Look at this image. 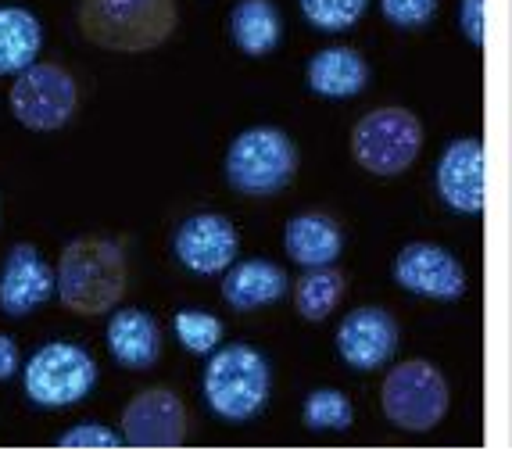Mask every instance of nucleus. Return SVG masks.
I'll return each mask as SVG.
<instances>
[{"label": "nucleus", "mask_w": 512, "mask_h": 462, "mask_svg": "<svg viewBox=\"0 0 512 462\" xmlns=\"http://www.w3.org/2000/svg\"><path fill=\"white\" fill-rule=\"evenodd\" d=\"M61 305L76 316H104L126 294V255L115 240L79 237L61 251L58 262Z\"/></svg>", "instance_id": "nucleus-1"}, {"label": "nucleus", "mask_w": 512, "mask_h": 462, "mask_svg": "<svg viewBox=\"0 0 512 462\" xmlns=\"http://www.w3.org/2000/svg\"><path fill=\"white\" fill-rule=\"evenodd\" d=\"M176 29V0H79V33L115 54L162 47Z\"/></svg>", "instance_id": "nucleus-2"}, {"label": "nucleus", "mask_w": 512, "mask_h": 462, "mask_svg": "<svg viewBox=\"0 0 512 462\" xmlns=\"http://www.w3.org/2000/svg\"><path fill=\"white\" fill-rule=\"evenodd\" d=\"M273 373L262 351L251 344H226L212 355L205 369V398L208 409L222 420H251L269 402Z\"/></svg>", "instance_id": "nucleus-3"}, {"label": "nucleus", "mask_w": 512, "mask_h": 462, "mask_svg": "<svg viewBox=\"0 0 512 462\" xmlns=\"http://www.w3.org/2000/svg\"><path fill=\"white\" fill-rule=\"evenodd\" d=\"M298 172V147L280 126L244 129L226 151V180L233 190L269 197L283 190Z\"/></svg>", "instance_id": "nucleus-4"}, {"label": "nucleus", "mask_w": 512, "mask_h": 462, "mask_svg": "<svg viewBox=\"0 0 512 462\" xmlns=\"http://www.w3.org/2000/svg\"><path fill=\"white\" fill-rule=\"evenodd\" d=\"M380 405H384L387 420L398 430L409 434H427L448 416L452 391L444 373L427 359H409L394 366L380 387Z\"/></svg>", "instance_id": "nucleus-5"}, {"label": "nucleus", "mask_w": 512, "mask_h": 462, "mask_svg": "<svg viewBox=\"0 0 512 462\" xmlns=\"http://www.w3.org/2000/svg\"><path fill=\"white\" fill-rule=\"evenodd\" d=\"M423 151V126L409 108H376L351 129V154L373 176H402Z\"/></svg>", "instance_id": "nucleus-6"}, {"label": "nucleus", "mask_w": 512, "mask_h": 462, "mask_svg": "<svg viewBox=\"0 0 512 462\" xmlns=\"http://www.w3.org/2000/svg\"><path fill=\"white\" fill-rule=\"evenodd\" d=\"M97 384V362L72 341H51L26 362V391L43 409H65L83 402Z\"/></svg>", "instance_id": "nucleus-7"}, {"label": "nucleus", "mask_w": 512, "mask_h": 462, "mask_svg": "<svg viewBox=\"0 0 512 462\" xmlns=\"http://www.w3.org/2000/svg\"><path fill=\"white\" fill-rule=\"evenodd\" d=\"M76 79L58 65H29L11 86V112L29 129H58L76 112Z\"/></svg>", "instance_id": "nucleus-8"}, {"label": "nucleus", "mask_w": 512, "mask_h": 462, "mask_svg": "<svg viewBox=\"0 0 512 462\" xmlns=\"http://www.w3.org/2000/svg\"><path fill=\"white\" fill-rule=\"evenodd\" d=\"M394 283L419 298L459 301L466 294V269L434 240H412L394 258Z\"/></svg>", "instance_id": "nucleus-9"}, {"label": "nucleus", "mask_w": 512, "mask_h": 462, "mask_svg": "<svg viewBox=\"0 0 512 462\" xmlns=\"http://www.w3.org/2000/svg\"><path fill=\"white\" fill-rule=\"evenodd\" d=\"M122 441L133 448H176L187 441V409L169 387H147L122 412Z\"/></svg>", "instance_id": "nucleus-10"}, {"label": "nucleus", "mask_w": 512, "mask_h": 462, "mask_svg": "<svg viewBox=\"0 0 512 462\" xmlns=\"http://www.w3.org/2000/svg\"><path fill=\"white\" fill-rule=\"evenodd\" d=\"M237 248V226L219 212L190 215L187 223L176 230V240H172L176 258L197 276H215L222 269H230L233 258H237Z\"/></svg>", "instance_id": "nucleus-11"}, {"label": "nucleus", "mask_w": 512, "mask_h": 462, "mask_svg": "<svg viewBox=\"0 0 512 462\" xmlns=\"http://www.w3.org/2000/svg\"><path fill=\"white\" fill-rule=\"evenodd\" d=\"M337 351L351 369L373 373L398 351V323L387 308H355L337 326Z\"/></svg>", "instance_id": "nucleus-12"}, {"label": "nucleus", "mask_w": 512, "mask_h": 462, "mask_svg": "<svg viewBox=\"0 0 512 462\" xmlns=\"http://www.w3.org/2000/svg\"><path fill=\"white\" fill-rule=\"evenodd\" d=\"M437 194L452 212H484V144L477 137H459L444 147L437 162Z\"/></svg>", "instance_id": "nucleus-13"}, {"label": "nucleus", "mask_w": 512, "mask_h": 462, "mask_svg": "<svg viewBox=\"0 0 512 462\" xmlns=\"http://www.w3.org/2000/svg\"><path fill=\"white\" fill-rule=\"evenodd\" d=\"M58 287L54 269L40 258L33 244H15L0 269V308L8 316H29L36 305L51 298Z\"/></svg>", "instance_id": "nucleus-14"}, {"label": "nucleus", "mask_w": 512, "mask_h": 462, "mask_svg": "<svg viewBox=\"0 0 512 462\" xmlns=\"http://www.w3.org/2000/svg\"><path fill=\"white\" fill-rule=\"evenodd\" d=\"M108 351L126 369H151L162 359V326L144 308H119L108 319Z\"/></svg>", "instance_id": "nucleus-15"}, {"label": "nucleus", "mask_w": 512, "mask_h": 462, "mask_svg": "<svg viewBox=\"0 0 512 462\" xmlns=\"http://www.w3.org/2000/svg\"><path fill=\"white\" fill-rule=\"evenodd\" d=\"M283 244H287V255H291L298 266L319 269V266H333V262L341 258L344 233H341V226L333 223L330 215L301 212L287 223Z\"/></svg>", "instance_id": "nucleus-16"}, {"label": "nucleus", "mask_w": 512, "mask_h": 462, "mask_svg": "<svg viewBox=\"0 0 512 462\" xmlns=\"http://www.w3.org/2000/svg\"><path fill=\"white\" fill-rule=\"evenodd\" d=\"M287 273L276 262L265 258H251V262H237L222 280V298L230 301L237 312H255L262 305H273L287 294Z\"/></svg>", "instance_id": "nucleus-17"}, {"label": "nucleus", "mask_w": 512, "mask_h": 462, "mask_svg": "<svg viewBox=\"0 0 512 462\" xmlns=\"http://www.w3.org/2000/svg\"><path fill=\"white\" fill-rule=\"evenodd\" d=\"M369 83V65L351 47H326L308 61V86L319 97H355Z\"/></svg>", "instance_id": "nucleus-18"}, {"label": "nucleus", "mask_w": 512, "mask_h": 462, "mask_svg": "<svg viewBox=\"0 0 512 462\" xmlns=\"http://www.w3.org/2000/svg\"><path fill=\"white\" fill-rule=\"evenodd\" d=\"M230 36L248 58H265L280 47L283 18L273 0H240L230 11Z\"/></svg>", "instance_id": "nucleus-19"}, {"label": "nucleus", "mask_w": 512, "mask_h": 462, "mask_svg": "<svg viewBox=\"0 0 512 462\" xmlns=\"http://www.w3.org/2000/svg\"><path fill=\"white\" fill-rule=\"evenodd\" d=\"M40 18L26 8H0V76L29 69L40 54Z\"/></svg>", "instance_id": "nucleus-20"}, {"label": "nucleus", "mask_w": 512, "mask_h": 462, "mask_svg": "<svg viewBox=\"0 0 512 462\" xmlns=\"http://www.w3.org/2000/svg\"><path fill=\"white\" fill-rule=\"evenodd\" d=\"M344 273H337L333 266H319L308 269L305 276L294 287V301H298V312L308 319V323H323L330 316L337 301L344 298Z\"/></svg>", "instance_id": "nucleus-21"}, {"label": "nucleus", "mask_w": 512, "mask_h": 462, "mask_svg": "<svg viewBox=\"0 0 512 462\" xmlns=\"http://www.w3.org/2000/svg\"><path fill=\"white\" fill-rule=\"evenodd\" d=\"M305 427L308 430H348L351 420H355V409L351 402L344 398L341 391H333V387H319L305 398Z\"/></svg>", "instance_id": "nucleus-22"}, {"label": "nucleus", "mask_w": 512, "mask_h": 462, "mask_svg": "<svg viewBox=\"0 0 512 462\" xmlns=\"http://www.w3.org/2000/svg\"><path fill=\"white\" fill-rule=\"evenodd\" d=\"M172 326H176V337L183 341V348L194 351V355H208V351H215L222 341V323L212 312L187 308V312H176Z\"/></svg>", "instance_id": "nucleus-23"}, {"label": "nucleus", "mask_w": 512, "mask_h": 462, "mask_svg": "<svg viewBox=\"0 0 512 462\" xmlns=\"http://www.w3.org/2000/svg\"><path fill=\"white\" fill-rule=\"evenodd\" d=\"M369 0H301V11L323 33H344L362 18Z\"/></svg>", "instance_id": "nucleus-24"}, {"label": "nucleus", "mask_w": 512, "mask_h": 462, "mask_svg": "<svg viewBox=\"0 0 512 462\" xmlns=\"http://www.w3.org/2000/svg\"><path fill=\"white\" fill-rule=\"evenodd\" d=\"M384 15L398 29H423L437 15V0H380Z\"/></svg>", "instance_id": "nucleus-25"}, {"label": "nucleus", "mask_w": 512, "mask_h": 462, "mask_svg": "<svg viewBox=\"0 0 512 462\" xmlns=\"http://www.w3.org/2000/svg\"><path fill=\"white\" fill-rule=\"evenodd\" d=\"M122 437L111 434L101 423H79L58 437V448H119Z\"/></svg>", "instance_id": "nucleus-26"}, {"label": "nucleus", "mask_w": 512, "mask_h": 462, "mask_svg": "<svg viewBox=\"0 0 512 462\" xmlns=\"http://www.w3.org/2000/svg\"><path fill=\"white\" fill-rule=\"evenodd\" d=\"M459 26H462V33H466V40L484 47V0H462Z\"/></svg>", "instance_id": "nucleus-27"}, {"label": "nucleus", "mask_w": 512, "mask_h": 462, "mask_svg": "<svg viewBox=\"0 0 512 462\" xmlns=\"http://www.w3.org/2000/svg\"><path fill=\"white\" fill-rule=\"evenodd\" d=\"M15 369H18V348L8 334H0V380L15 377Z\"/></svg>", "instance_id": "nucleus-28"}]
</instances>
